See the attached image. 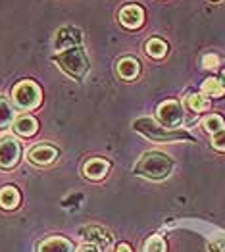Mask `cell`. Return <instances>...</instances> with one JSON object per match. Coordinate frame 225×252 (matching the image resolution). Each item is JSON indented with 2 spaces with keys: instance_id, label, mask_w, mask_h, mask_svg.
Returning a JSON list of instances; mask_svg holds the SVG:
<instances>
[{
  "instance_id": "cell-18",
  "label": "cell",
  "mask_w": 225,
  "mask_h": 252,
  "mask_svg": "<svg viewBox=\"0 0 225 252\" xmlns=\"http://www.w3.org/2000/svg\"><path fill=\"white\" fill-rule=\"evenodd\" d=\"M202 129H204L206 133H210V135H216V133L224 131L225 129L224 118H222V116H218V114L206 116L204 120H202Z\"/></svg>"
},
{
  "instance_id": "cell-16",
  "label": "cell",
  "mask_w": 225,
  "mask_h": 252,
  "mask_svg": "<svg viewBox=\"0 0 225 252\" xmlns=\"http://www.w3.org/2000/svg\"><path fill=\"white\" fill-rule=\"evenodd\" d=\"M14 120H16V112H14V108L10 104V100L0 96V129L14 126Z\"/></svg>"
},
{
  "instance_id": "cell-2",
  "label": "cell",
  "mask_w": 225,
  "mask_h": 252,
  "mask_svg": "<svg viewBox=\"0 0 225 252\" xmlns=\"http://www.w3.org/2000/svg\"><path fill=\"white\" fill-rule=\"evenodd\" d=\"M133 129H135L137 133L144 135L146 139L160 141V143H167V141H181V139H183V141H193V137H191L189 133L179 131V129L169 131L167 127L160 126L158 122H154L152 118H141V120H137V122L133 124Z\"/></svg>"
},
{
  "instance_id": "cell-27",
  "label": "cell",
  "mask_w": 225,
  "mask_h": 252,
  "mask_svg": "<svg viewBox=\"0 0 225 252\" xmlns=\"http://www.w3.org/2000/svg\"><path fill=\"white\" fill-rule=\"evenodd\" d=\"M220 81H222V85L225 87V67L222 69V75H220Z\"/></svg>"
},
{
  "instance_id": "cell-21",
  "label": "cell",
  "mask_w": 225,
  "mask_h": 252,
  "mask_svg": "<svg viewBox=\"0 0 225 252\" xmlns=\"http://www.w3.org/2000/svg\"><path fill=\"white\" fill-rule=\"evenodd\" d=\"M143 252H165V241L160 235H152L144 241Z\"/></svg>"
},
{
  "instance_id": "cell-20",
  "label": "cell",
  "mask_w": 225,
  "mask_h": 252,
  "mask_svg": "<svg viewBox=\"0 0 225 252\" xmlns=\"http://www.w3.org/2000/svg\"><path fill=\"white\" fill-rule=\"evenodd\" d=\"M187 106L193 112H204V110H208L210 102H208V98H206L202 93H193V94L187 96Z\"/></svg>"
},
{
  "instance_id": "cell-5",
  "label": "cell",
  "mask_w": 225,
  "mask_h": 252,
  "mask_svg": "<svg viewBox=\"0 0 225 252\" xmlns=\"http://www.w3.org/2000/svg\"><path fill=\"white\" fill-rule=\"evenodd\" d=\"M158 122L167 129H177L183 124V108L177 100H165L156 110Z\"/></svg>"
},
{
  "instance_id": "cell-12",
  "label": "cell",
  "mask_w": 225,
  "mask_h": 252,
  "mask_svg": "<svg viewBox=\"0 0 225 252\" xmlns=\"http://www.w3.org/2000/svg\"><path fill=\"white\" fill-rule=\"evenodd\" d=\"M37 129H39V122L33 116H29V114L16 116V120H14V131L18 135H21V137H33L37 133Z\"/></svg>"
},
{
  "instance_id": "cell-4",
  "label": "cell",
  "mask_w": 225,
  "mask_h": 252,
  "mask_svg": "<svg viewBox=\"0 0 225 252\" xmlns=\"http://www.w3.org/2000/svg\"><path fill=\"white\" fill-rule=\"evenodd\" d=\"M41 89L35 81H20L12 91V100L21 110H33L41 104Z\"/></svg>"
},
{
  "instance_id": "cell-10",
  "label": "cell",
  "mask_w": 225,
  "mask_h": 252,
  "mask_svg": "<svg viewBox=\"0 0 225 252\" xmlns=\"http://www.w3.org/2000/svg\"><path fill=\"white\" fill-rule=\"evenodd\" d=\"M144 21V12L139 4H127L120 12V23L127 29H139Z\"/></svg>"
},
{
  "instance_id": "cell-3",
  "label": "cell",
  "mask_w": 225,
  "mask_h": 252,
  "mask_svg": "<svg viewBox=\"0 0 225 252\" xmlns=\"http://www.w3.org/2000/svg\"><path fill=\"white\" fill-rule=\"evenodd\" d=\"M54 62L60 65V69H64L69 77L73 79H81L83 75L87 73L89 69V58L85 54L81 46H73V48H67V50H62L54 56Z\"/></svg>"
},
{
  "instance_id": "cell-8",
  "label": "cell",
  "mask_w": 225,
  "mask_h": 252,
  "mask_svg": "<svg viewBox=\"0 0 225 252\" xmlns=\"http://www.w3.org/2000/svg\"><path fill=\"white\" fill-rule=\"evenodd\" d=\"M83 42V33L81 29L73 27V25H65L56 31V37H54V46L56 50H67V48H73V46H81Z\"/></svg>"
},
{
  "instance_id": "cell-19",
  "label": "cell",
  "mask_w": 225,
  "mask_h": 252,
  "mask_svg": "<svg viewBox=\"0 0 225 252\" xmlns=\"http://www.w3.org/2000/svg\"><path fill=\"white\" fill-rule=\"evenodd\" d=\"M224 93H225V87L222 85L220 79L210 77V79H206L204 83H202V94H204V96L220 98V96H224Z\"/></svg>"
},
{
  "instance_id": "cell-1",
  "label": "cell",
  "mask_w": 225,
  "mask_h": 252,
  "mask_svg": "<svg viewBox=\"0 0 225 252\" xmlns=\"http://www.w3.org/2000/svg\"><path fill=\"white\" fill-rule=\"evenodd\" d=\"M133 171L150 181H164L173 171V160L164 152H144Z\"/></svg>"
},
{
  "instance_id": "cell-7",
  "label": "cell",
  "mask_w": 225,
  "mask_h": 252,
  "mask_svg": "<svg viewBox=\"0 0 225 252\" xmlns=\"http://www.w3.org/2000/svg\"><path fill=\"white\" fill-rule=\"evenodd\" d=\"M79 237L87 245H93L98 249H108L114 243V235L102 225H85L79 229Z\"/></svg>"
},
{
  "instance_id": "cell-26",
  "label": "cell",
  "mask_w": 225,
  "mask_h": 252,
  "mask_svg": "<svg viewBox=\"0 0 225 252\" xmlns=\"http://www.w3.org/2000/svg\"><path fill=\"white\" fill-rule=\"evenodd\" d=\"M116 252H131V247H129L127 243H122V245H118Z\"/></svg>"
},
{
  "instance_id": "cell-22",
  "label": "cell",
  "mask_w": 225,
  "mask_h": 252,
  "mask_svg": "<svg viewBox=\"0 0 225 252\" xmlns=\"http://www.w3.org/2000/svg\"><path fill=\"white\" fill-rule=\"evenodd\" d=\"M208 251L210 252H225V235H218L216 239H212L208 243Z\"/></svg>"
},
{
  "instance_id": "cell-23",
  "label": "cell",
  "mask_w": 225,
  "mask_h": 252,
  "mask_svg": "<svg viewBox=\"0 0 225 252\" xmlns=\"http://www.w3.org/2000/svg\"><path fill=\"white\" fill-rule=\"evenodd\" d=\"M212 147L216 150H220V152H225V129L216 133V135H212Z\"/></svg>"
},
{
  "instance_id": "cell-14",
  "label": "cell",
  "mask_w": 225,
  "mask_h": 252,
  "mask_svg": "<svg viewBox=\"0 0 225 252\" xmlns=\"http://www.w3.org/2000/svg\"><path fill=\"white\" fill-rule=\"evenodd\" d=\"M20 190L16 189L14 185H4L0 189V208L4 210H14L20 206Z\"/></svg>"
},
{
  "instance_id": "cell-13",
  "label": "cell",
  "mask_w": 225,
  "mask_h": 252,
  "mask_svg": "<svg viewBox=\"0 0 225 252\" xmlns=\"http://www.w3.org/2000/svg\"><path fill=\"white\" fill-rule=\"evenodd\" d=\"M39 252H73V245L65 237H50L39 245Z\"/></svg>"
},
{
  "instance_id": "cell-24",
  "label": "cell",
  "mask_w": 225,
  "mask_h": 252,
  "mask_svg": "<svg viewBox=\"0 0 225 252\" xmlns=\"http://www.w3.org/2000/svg\"><path fill=\"white\" fill-rule=\"evenodd\" d=\"M202 65H204V69H216L220 65V58L216 54H206L202 58Z\"/></svg>"
},
{
  "instance_id": "cell-9",
  "label": "cell",
  "mask_w": 225,
  "mask_h": 252,
  "mask_svg": "<svg viewBox=\"0 0 225 252\" xmlns=\"http://www.w3.org/2000/svg\"><path fill=\"white\" fill-rule=\"evenodd\" d=\"M58 158V148L52 145H35L27 152V160L33 162L35 166H50L54 160Z\"/></svg>"
},
{
  "instance_id": "cell-25",
  "label": "cell",
  "mask_w": 225,
  "mask_h": 252,
  "mask_svg": "<svg viewBox=\"0 0 225 252\" xmlns=\"http://www.w3.org/2000/svg\"><path fill=\"white\" fill-rule=\"evenodd\" d=\"M77 252H98L96 251V247H93V245H83L77 249Z\"/></svg>"
},
{
  "instance_id": "cell-15",
  "label": "cell",
  "mask_w": 225,
  "mask_h": 252,
  "mask_svg": "<svg viewBox=\"0 0 225 252\" xmlns=\"http://www.w3.org/2000/svg\"><path fill=\"white\" fill-rule=\"evenodd\" d=\"M139 73H141V63H139V60L127 56V58H122V60L118 62V75H120L122 79L131 81V79H135Z\"/></svg>"
},
{
  "instance_id": "cell-11",
  "label": "cell",
  "mask_w": 225,
  "mask_h": 252,
  "mask_svg": "<svg viewBox=\"0 0 225 252\" xmlns=\"http://www.w3.org/2000/svg\"><path fill=\"white\" fill-rule=\"evenodd\" d=\"M108 169H110V162L108 160H104V158H89L83 164V175L87 179L98 181V179H102L104 175L108 173Z\"/></svg>"
},
{
  "instance_id": "cell-17",
  "label": "cell",
  "mask_w": 225,
  "mask_h": 252,
  "mask_svg": "<svg viewBox=\"0 0 225 252\" xmlns=\"http://www.w3.org/2000/svg\"><path fill=\"white\" fill-rule=\"evenodd\" d=\"M144 50H146V54H148L150 58L160 60V58H164L165 52H167V44H165L162 39L154 37V39H150V41L144 44Z\"/></svg>"
},
{
  "instance_id": "cell-6",
  "label": "cell",
  "mask_w": 225,
  "mask_h": 252,
  "mask_svg": "<svg viewBox=\"0 0 225 252\" xmlns=\"http://www.w3.org/2000/svg\"><path fill=\"white\" fill-rule=\"evenodd\" d=\"M21 156V145L12 137V135H4L0 137V168L12 169Z\"/></svg>"
}]
</instances>
